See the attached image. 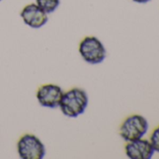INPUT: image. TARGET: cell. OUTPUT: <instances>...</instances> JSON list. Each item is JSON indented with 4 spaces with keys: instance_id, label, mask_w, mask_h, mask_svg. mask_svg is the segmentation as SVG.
Masks as SVG:
<instances>
[{
    "instance_id": "11",
    "label": "cell",
    "mask_w": 159,
    "mask_h": 159,
    "mask_svg": "<svg viewBox=\"0 0 159 159\" xmlns=\"http://www.w3.org/2000/svg\"><path fill=\"white\" fill-rule=\"evenodd\" d=\"M1 1H2V0H0V2H1Z\"/></svg>"
},
{
    "instance_id": "10",
    "label": "cell",
    "mask_w": 159,
    "mask_h": 159,
    "mask_svg": "<svg viewBox=\"0 0 159 159\" xmlns=\"http://www.w3.org/2000/svg\"><path fill=\"white\" fill-rule=\"evenodd\" d=\"M133 2L138 3V4H146L148 2H150L151 0H132Z\"/></svg>"
},
{
    "instance_id": "9",
    "label": "cell",
    "mask_w": 159,
    "mask_h": 159,
    "mask_svg": "<svg viewBox=\"0 0 159 159\" xmlns=\"http://www.w3.org/2000/svg\"><path fill=\"white\" fill-rule=\"evenodd\" d=\"M150 143L154 152H159V126H157L152 133L150 138Z\"/></svg>"
},
{
    "instance_id": "5",
    "label": "cell",
    "mask_w": 159,
    "mask_h": 159,
    "mask_svg": "<svg viewBox=\"0 0 159 159\" xmlns=\"http://www.w3.org/2000/svg\"><path fill=\"white\" fill-rule=\"evenodd\" d=\"M63 94L64 92L59 85L47 84L38 89L37 99L42 107L55 109L59 107Z\"/></svg>"
},
{
    "instance_id": "7",
    "label": "cell",
    "mask_w": 159,
    "mask_h": 159,
    "mask_svg": "<svg viewBox=\"0 0 159 159\" xmlns=\"http://www.w3.org/2000/svg\"><path fill=\"white\" fill-rule=\"evenodd\" d=\"M125 150L126 156L130 159H151L154 152L150 141L142 138L128 141Z\"/></svg>"
},
{
    "instance_id": "1",
    "label": "cell",
    "mask_w": 159,
    "mask_h": 159,
    "mask_svg": "<svg viewBox=\"0 0 159 159\" xmlns=\"http://www.w3.org/2000/svg\"><path fill=\"white\" fill-rule=\"evenodd\" d=\"M88 102L89 98L87 93L82 88L74 87L64 92L59 108L65 116L77 118L85 111Z\"/></svg>"
},
{
    "instance_id": "4",
    "label": "cell",
    "mask_w": 159,
    "mask_h": 159,
    "mask_svg": "<svg viewBox=\"0 0 159 159\" xmlns=\"http://www.w3.org/2000/svg\"><path fill=\"white\" fill-rule=\"evenodd\" d=\"M17 152L22 159H42L46 154V148L37 136L25 134L17 142Z\"/></svg>"
},
{
    "instance_id": "2",
    "label": "cell",
    "mask_w": 159,
    "mask_h": 159,
    "mask_svg": "<svg viewBox=\"0 0 159 159\" xmlns=\"http://www.w3.org/2000/svg\"><path fill=\"white\" fill-rule=\"evenodd\" d=\"M79 52L83 59L90 65H98L107 56L105 46L94 36H87L80 42Z\"/></svg>"
},
{
    "instance_id": "8",
    "label": "cell",
    "mask_w": 159,
    "mask_h": 159,
    "mask_svg": "<svg viewBox=\"0 0 159 159\" xmlns=\"http://www.w3.org/2000/svg\"><path fill=\"white\" fill-rule=\"evenodd\" d=\"M61 0H36V4L47 14L52 13L59 7Z\"/></svg>"
},
{
    "instance_id": "3",
    "label": "cell",
    "mask_w": 159,
    "mask_h": 159,
    "mask_svg": "<svg viewBox=\"0 0 159 159\" xmlns=\"http://www.w3.org/2000/svg\"><path fill=\"white\" fill-rule=\"evenodd\" d=\"M148 121L139 114L128 116L121 125L119 134L121 138L128 142L141 139L148 131Z\"/></svg>"
},
{
    "instance_id": "6",
    "label": "cell",
    "mask_w": 159,
    "mask_h": 159,
    "mask_svg": "<svg viewBox=\"0 0 159 159\" xmlns=\"http://www.w3.org/2000/svg\"><path fill=\"white\" fill-rule=\"evenodd\" d=\"M23 22L29 27L39 29L48 22V14L36 3L26 5L20 13Z\"/></svg>"
}]
</instances>
